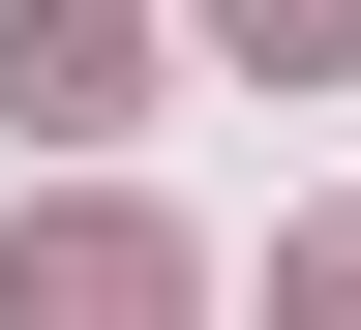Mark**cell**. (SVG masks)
I'll return each mask as SVG.
<instances>
[{
    "instance_id": "6da1fadb",
    "label": "cell",
    "mask_w": 361,
    "mask_h": 330,
    "mask_svg": "<svg viewBox=\"0 0 361 330\" xmlns=\"http://www.w3.org/2000/svg\"><path fill=\"white\" fill-rule=\"evenodd\" d=\"M180 300H211V270H180L151 210H90V180H61V210H0V330H180Z\"/></svg>"
},
{
    "instance_id": "7a4b0ae2",
    "label": "cell",
    "mask_w": 361,
    "mask_h": 330,
    "mask_svg": "<svg viewBox=\"0 0 361 330\" xmlns=\"http://www.w3.org/2000/svg\"><path fill=\"white\" fill-rule=\"evenodd\" d=\"M0 120L30 151H121L151 120V0H0Z\"/></svg>"
},
{
    "instance_id": "3957f363",
    "label": "cell",
    "mask_w": 361,
    "mask_h": 330,
    "mask_svg": "<svg viewBox=\"0 0 361 330\" xmlns=\"http://www.w3.org/2000/svg\"><path fill=\"white\" fill-rule=\"evenodd\" d=\"M211 30H241V61H361V0H211Z\"/></svg>"
},
{
    "instance_id": "277c9868",
    "label": "cell",
    "mask_w": 361,
    "mask_h": 330,
    "mask_svg": "<svg viewBox=\"0 0 361 330\" xmlns=\"http://www.w3.org/2000/svg\"><path fill=\"white\" fill-rule=\"evenodd\" d=\"M271 300H301V330H361V210H331V241H301V270H271Z\"/></svg>"
}]
</instances>
